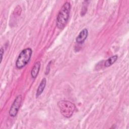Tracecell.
<instances>
[{
  "label": "cell",
  "mask_w": 129,
  "mask_h": 129,
  "mask_svg": "<svg viewBox=\"0 0 129 129\" xmlns=\"http://www.w3.org/2000/svg\"><path fill=\"white\" fill-rule=\"evenodd\" d=\"M71 11V4L66 2L59 10L56 18V26L60 29H62L67 25Z\"/></svg>",
  "instance_id": "6da1fadb"
},
{
  "label": "cell",
  "mask_w": 129,
  "mask_h": 129,
  "mask_svg": "<svg viewBox=\"0 0 129 129\" xmlns=\"http://www.w3.org/2000/svg\"><path fill=\"white\" fill-rule=\"evenodd\" d=\"M61 114L65 117H71L74 112L76 106L72 102L67 100H61L57 103Z\"/></svg>",
  "instance_id": "7a4b0ae2"
},
{
  "label": "cell",
  "mask_w": 129,
  "mask_h": 129,
  "mask_svg": "<svg viewBox=\"0 0 129 129\" xmlns=\"http://www.w3.org/2000/svg\"><path fill=\"white\" fill-rule=\"evenodd\" d=\"M32 54V50L28 47L21 51L16 62V66L17 69H21L24 67L29 61Z\"/></svg>",
  "instance_id": "3957f363"
},
{
  "label": "cell",
  "mask_w": 129,
  "mask_h": 129,
  "mask_svg": "<svg viewBox=\"0 0 129 129\" xmlns=\"http://www.w3.org/2000/svg\"><path fill=\"white\" fill-rule=\"evenodd\" d=\"M22 101V96L21 95H18L14 100L9 110V115L12 117H15L19 109Z\"/></svg>",
  "instance_id": "277c9868"
},
{
  "label": "cell",
  "mask_w": 129,
  "mask_h": 129,
  "mask_svg": "<svg viewBox=\"0 0 129 129\" xmlns=\"http://www.w3.org/2000/svg\"><path fill=\"white\" fill-rule=\"evenodd\" d=\"M88 35V31L86 28L83 29L78 34V36L76 37V41L78 44H83Z\"/></svg>",
  "instance_id": "5b68a950"
},
{
  "label": "cell",
  "mask_w": 129,
  "mask_h": 129,
  "mask_svg": "<svg viewBox=\"0 0 129 129\" xmlns=\"http://www.w3.org/2000/svg\"><path fill=\"white\" fill-rule=\"evenodd\" d=\"M40 62L39 61H37L35 63L33 67L32 68L31 71V76L32 78L35 79L37 77L40 70Z\"/></svg>",
  "instance_id": "8992f818"
},
{
  "label": "cell",
  "mask_w": 129,
  "mask_h": 129,
  "mask_svg": "<svg viewBox=\"0 0 129 129\" xmlns=\"http://www.w3.org/2000/svg\"><path fill=\"white\" fill-rule=\"evenodd\" d=\"M46 78H44L42 79V80H41L38 88L36 91V97H38L43 92L45 86H46Z\"/></svg>",
  "instance_id": "52a82bcc"
},
{
  "label": "cell",
  "mask_w": 129,
  "mask_h": 129,
  "mask_svg": "<svg viewBox=\"0 0 129 129\" xmlns=\"http://www.w3.org/2000/svg\"><path fill=\"white\" fill-rule=\"evenodd\" d=\"M117 58H118L117 55H114L113 56H111L105 61L104 63V66L105 67H109L111 66L112 64H113L116 61Z\"/></svg>",
  "instance_id": "ba28073f"
},
{
  "label": "cell",
  "mask_w": 129,
  "mask_h": 129,
  "mask_svg": "<svg viewBox=\"0 0 129 129\" xmlns=\"http://www.w3.org/2000/svg\"><path fill=\"white\" fill-rule=\"evenodd\" d=\"M4 49L2 47L1 49V63L2 61V59H3V54H4Z\"/></svg>",
  "instance_id": "9c48e42d"
}]
</instances>
